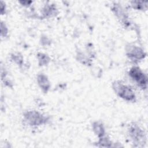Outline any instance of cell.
I'll use <instances>...</instances> for the list:
<instances>
[{
	"mask_svg": "<svg viewBox=\"0 0 148 148\" xmlns=\"http://www.w3.org/2000/svg\"><path fill=\"white\" fill-rule=\"evenodd\" d=\"M131 76L140 86H145L147 84V79L138 68H133L130 71Z\"/></svg>",
	"mask_w": 148,
	"mask_h": 148,
	"instance_id": "6da1fadb",
	"label": "cell"
},
{
	"mask_svg": "<svg viewBox=\"0 0 148 148\" xmlns=\"http://www.w3.org/2000/svg\"><path fill=\"white\" fill-rule=\"evenodd\" d=\"M116 87L117 93H119V95L122 98L129 101L134 98L135 95L131 89L129 87L121 84L117 86Z\"/></svg>",
	"mask_w": 148,
	"mask_h": 148,
	"instance_id": "7a4b0ae2",
	"label": "cell"
},
{
	"mask_svg": "<svg viewBox=\"0 0 148 148\" xmlns=\"http://www.w3.org/2000/svg\"><path fill=\"white\" fill-rule=\"evenodd\" d=\"M27 120L32 124H39L42 121V118L40 115L36 112L29 113L27 116Z\"/></svg>",
	"mask_w": 148,
	"mask_h": 148,
	"instance_id": "3957f363",
	"label": "cell"
},
{
	"mask_svg": "<svg viewBox=\"0 0 148 148\" xmlns=\"http://www.w3.org/2000/svg\"><path fill=\"white\" fill-rule=\"evenodd\" d=\"M40 79V82L39 83L40 84L41 86L42 87H43V88H46L48 87L49 86V82H47V80L46 79V77H45L43 76H41L40 78H39Z\"/></svg>",
	"mask_w": 148,
	"mask_h": 148,
	"instance_id": "277c9868",
	"label": "cell"
}]
</instances>
